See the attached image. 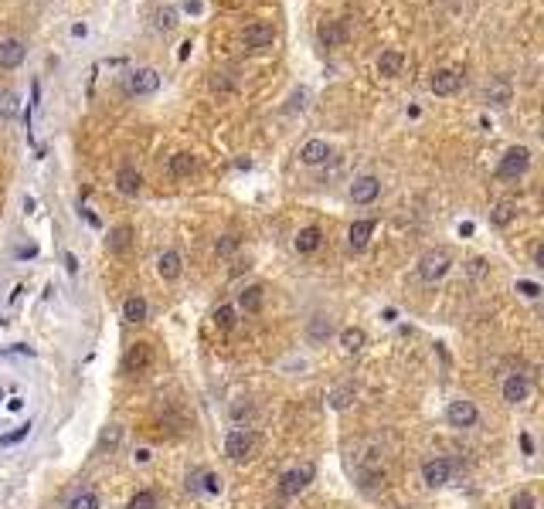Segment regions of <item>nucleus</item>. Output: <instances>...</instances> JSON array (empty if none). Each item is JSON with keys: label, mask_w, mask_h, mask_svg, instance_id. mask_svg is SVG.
<instances>
[{"label": "nucleus", "mask_w": 544, "mask_h": 509, "mask_svg": "<svg viewBox=\"0 0 544 509\" xmlns=\"http://www.w3.org/2000/svg\"><path fill=\"white\" fill-rule=\"evenodd\" d=\"M24 54H27V48H24L21 38H3V41H0V68H3V72L21 68V65H24Z\"/></svg>", "instance_id": "9b49d317"}, {"label": "nucleus", "mask_w": 544, "mask_h": 509, "mask_svg": "<svg viewBox=\"0 0 544 509\" xmlns=\"http://www.w3.org/2000/svg\"><path fill=\"white\" fill-rule=\"evenodd\" d=\"M211 323H214V330H221V333L235 330V323H238V309H235L232 303L218 305V309L211 312Z\"/></svg>", "instance_id": "c756f323"}, {"label": "nucleus", "mask_w": 544, "mask_h": 509, "mask_svg": "<svg viewBox=\"0 0 544 509\" xmlns=\"http://www.w3.org/2000/svg\"><path fill=\"white\" fill-rule=\"evenodd\" d=\"M194 170H198V160L191 153H174L170 156V177L174 180H187Z\"/></svg>", "instance_id": "c85d7f7f"}, {"label": "nucleus", "mask_w": 544, "mask_h": 509, "mask_svg": "<svg viewBox=\"0 0 544 509\" xmlns=\"http://www.w3.org/2000/svg\"><path fill=\"white\" fill-rule=\"evenodd\" d=\"M483 96H487V102H490V105L503 109V105L510 102V96H514V92H510V82H507V78H493L490 85H487V92H483Z\"/></svg>", "instance_id": "cd10ccee"}, {"label": "nucleus", "mask_w": 544, "mask_h": 509, "mask_svg": "<svg viewBox=\"0 0 544 509\" xmlns=\"http://www.w3.org/2000/svg\"><path fill=\"white\" fill-rule=\"evenodd\" d=\"M119 441H123V428L119 425H109L99 434V448H119Z\"/></svg>", "instance_id": "c9c22d12"}, {"label": "nucleus", "mask_w": 544, "mask_h": 509, "mask_svg": "<svg viewBox=\"0 0 544 509\" xmlns=\"http://www.w3.org/2000/svg\"><path fill=\"white\" fill-rule=\"evenodd\" d=\"M402 65H405V54H402V51L388 48V51L378 54V75H385V78L402 75Z\"/></svg>", "instance_id": "5701e85b"}, {"label": "nucleus", "mask_w": 544, "mask_h": 509, "mask_svg": "<svg viewBox=\"0 0 544 509\" xmlns=\"http://www.w3.org/2000/svg\"><path fill=\"white\" fill-rule=\"evenodd\" d=\"M316 38H320L323 48H340L351 38V24L347 21H327V24L316 27Z\"/></svg>", "instance_id": "4468645a"}, {"label": "nucleus", "mask_w": 544, "mask_h": 509, "mask_svg": "<svg viewBox=\"0 0 544 509\" xmlns=\"http://www.w3.org/2000/svg\"><path fill=\"white\" fill-rule=\"evenodd\" d=\"M460 85H463V75L453 72V68H436V72L429 75V89H432L436 96H456Z\"/></svg>", "instance_id": "f8f14e48"}, {"label": "nucleus", "mask_w": 544, "mask_h": 509, "mask_svg": "<svg viewBox=\"0 0 544 509\" xmlns=\"http://www.w3.org/2000/svg\"><path fill=\"white\" fill-rule=\"evenodd\" d=\"M313 476H316V469H313L310 462H307V465H293V469H286L283 476H279V496H283V499L300 496V492L313 483Z\"/></svg>", "instance_id": "39448f33"}, {"label": "nucleus", "mask_w": 544, "mask_h": 509, "mask_svg": "<svg viewBox=\"0 0 544 509\" xmlns=\"http://www.w3.org/2000/svg\"><path fill=\"white\" fill-rule=\"evenodd\" d=\"M184 272V254L177 248H167V252H160L156 258V275L163 282H177Z\"/></svg>", "instance_id": "ddd939ff"}, {"label": "nucleus", "mask_w": 544, "mask_h": 509, "mask_svg": "<svg viewBox=\"0 0 544 509\" xmlns=\"http://www.w3.org/2000/svg\"><path fill=\"white\" fill-rule=\"evenodd\" d=\"M517 292L524 296V299H538V296H541V285H538V282L520 279V282H517Z\"/></svg>", "instance_id": "58836bf2"}, {"label": "nucleus", "mask_w": 544, "mask_h": 509, "mask_svg": "<svg viewBox=\"0 0 544 509\" xmlns=\"http://www.w3.org/2000/svg\"><path fill=\"white\" fill-rule=\"evenodd\" d=\"M116 190H119L123 197H136V194L143 190L140 170H136V167H119V170H116Z\"/></svg>", "instance_id": "a211bd4d"}, {"label": "nucleus", "mask_w": 544, "mask_h": 509, "mask_svg": "<svg viewBox=\"0 0 544 509\" xmlns=\"http://www.w3.org/2000/svg\"><path fill=\"white\" fill-rule=\"evenodd\" d=\"M174 27H177V7H156L154 10V31L167 34V31H174Z\"/></svg>", "instance_id": "7c9ffc66"}, {"label": "nucleus", "mask_w": 544, "mask_h": 509, "mask_svg": "<svg viewBox=\"0 0 544 509\" xmlns=\"http://www.w3.org/2000/svg\"><path fill=\"white\" fill-rule=\"evenodd\" d=\"M381 197V180L374 177V174H364V177H358L354 183H351V201L354 204H374Z\"/></svg>", "instance_id": "9d476101"}, {"label": "nucleus", "mask_w": 544, "mask_h": 509, "mask_svg": "<svg viewBox=\"0 0 544 509\" xmlns=\"http://www.w3.org/2000/svg\"><path fill=\"white\" fill-rule=\"evenodd\" d=\"M65 268H68V272H75L78 265H75V254H65Z\"/></svg>", "instance_id": "de8ad7c7"}, {"label": "nucleus", "mask_w": 544, "mask_h": 509, "mask_svg": "<svg viewBox=\"0 0 544 509\" xmlns=\"http://www.w3.org/2000/svg\"><path fill=\"white\" fill-rule=\"evenodd\" d=\"M184 10H187V14H201V0H187Z\"/></svg>", "instance_id": "a18cd8bd"}, {"label": "nucleus", "mask_w": 544, "mask_h": 509, "mask_svg": "<svg viewBox=\"0 0 544 509\" xmlns=\"http://www.w3.org/2000/svg\"><path fill=\"white\" fill-rule=\"evenodd\" d=\"M252 452H256V432L252 428H232L225 438V455L232 462H245V458H252Z\"/></svg>", "instance_id": "423d86ee"}, {"label": "nucleus", "mask_w": 544, "mask_h": 509, "mask_svg": "<svg viewBox=\"0 0 544 509\" xmlns=\"http://www.w3.org/2000/svg\"><path fill=\"white\" fill-rule=\"evenodd\" d=\"M27 428H31V425H24V428H21V432L7 434V438H0V445H7V441H21V438H24V434H27Z\"/></svg>", "instance_id": "79ce46f5"}, {"label": "nucleus", "mask_w": 544, "mask_h": 509, "mask_svg": "<svg viewBox=\"0 0 544 509\" xmlns=\"http://www.w3.org/2000/svg\"><path fill=\"white\" fill-rule=\"evenodd\" d=\"M238 245H242V238H238V234H221V241L214 245V252L221 254V258H228L232 252H238Z\"/></svg>", "instance_id": "e433bc0d"}, {"label": "nucleus", "mask_w": 544, "mask_h": 509, "mask_svg": "<svg viewBox=\"0 0 544 509\" xmlns=\"http://www.w3.org/2000/svg\"><path fill=\"white\" fill-rule=\"evenodd\" d=\"M320 245H323V231L316 228V225L300 228V231H296V238H293V248H296L300 254H313Z\"/></svg>", "instance_id": "6ab92c4d"}, {"label": "nucleus", "mask_w": 544, "mask_h": 509, "mask_svg": "<svg viewBox=\"0 0 544 509\" xmlns=\"http://www.w3.org/2000/svg\"><path fill=\"white\" fill-rule=\"evenodd\" d=\"M154 363H156L154 347L147 340H140V343H133L130 350L123 354V374L126 377H147L154 370Z\"/></svg>", "instance_id": "f257e3e1"}, {"label": "nucleus", "mask_w": 544, "mask_h": 509, "mask_svg": "<svg viewBox=\"0 0 544 509\" xmlns=\"http://www.w3.org/2000/svg\"><path fill=\"white\" fill-rule=\"evenodd\" d=\"M327 160H330V143L327 139H307L300 146V163H307V167H320Z\"/></svg>", "instance_id": "f3484780"}, {"label": "nucleus", "mask_w": 544, "mask_h": 509, "mask_svg": "<svg viewBox=\"0 0 544 509\" xmlns=\"http://www.w3.org/2000/svg\"><path fill=\"white\" fill-rule=\"evenodd\" d=\"M130 245H133V228H130V225H119V228H112V231H109V238H105V248H109L112 254L130 252Z\"/></svg>", "instance_id": "a878e982"}, {"label": "nucleus", "mask_w": 544, "mask_h": 509, "mask_svg": "<svg viewBox=\"0 0 544 509\" xmlns=\"http://www.w3.org/2000/svg\"><path fill=\"white\" fill-rule=\"evenodd\" d=\"M527 167H531V150L527 146H507L503 156H500V163H497V177L517 180L527 174Z\"/></svg>", "instance_id": "20e7f679"}, {"label": "nucleus", "mask_w": 544, "mask_h": 509, "mask_svg": "<svg viewBox=\"0 0 544 509\" xmlns=\"http://www.w3.org/2000/svg\"><path fill=\"white\" fill-rule=\"evenodd\" d=\"M449 476H453V462H449V458L436 455V458H425V462H422V483L425 485L439 489V485L449 483Z\"/></svg>", "instance_id": "1a4fd4ad"}, {"label": "nucleus", "mask_w": 544, "mask_h": 509, "mask_svg": "<svg viewBox=\"0 0 544 509\" xmlns=\"http://www.w3.org/2000/svg\"><path fill=\"white\" fill-rule=\"evenodd\" d=\"M500 394H503V401L507 404H524L527 401V394H531V381H527V374H507V381L500 387Z\"/></svg>", "instance_id": "2eb2a0df"}, {"label": "nucleus", "mask_w": 544, "mask_h": 509, "mask_svg": "<svg viewBox=\"0 0 544 509\" xmlns=\"http://www.w3.org/2000/svg\"><path fill=\"white\" fill-rule=\"evenodd\" d=\"M123 89H126V96H136V99L156 96L160 92V72L156 68H133L123 78Z\"/></svg>", "instance_id": "7ed1b4c3"}, {"label": "nucleus", "mask_w": 544, "mask_h": 509, "mask_svg": "<svg viewBox=\"0 0 544 509\" xmlns=\"http://www.w3.org/2000/svg\"><path fill=\"white\" fill-rule=\"evenodd\" d=\"M126 509H156V492L154 489H136L130 496Z\"/></svg>", "instance_id": "f704fd0d"}, {"label": "nucleus", "mask_w": 544, "mask_h": 509, "mask_svg": "<svg viewBox=\"0 0 544 509\" xmlns=\"http://www.w3.org/2000/svg\"><path fill=\"white\" fill-rule=\"evenodd\" d=\"M68 509H103V506H99V496L92 489H78L75 496L68 499Z\"/></svg>", "instance_id": "72a5a7b5"}, {"label": "nucleus", "mask_w": 544, "mask_h": 509, "mask_svg": "<svg viewBox=\"0 0 544 509\" xmlns=\"http://www.w3.org/2000/svg\"><path fill=\"white\" fill-rule=\"evenodd\" d=\"M147 316H150V305H147L143 296H136V292H133V296L123 299V319H126V323H143Z\"/></svg>", "instance_id": "b1692460"}, {"label": "nucleus", "mask_w": 544, "mask_h": 509, "mask_svg": "<svg viewBox=\"0 0 544 509\" xmlns=\"http://www.w3.org/2000/svg\"><path fill=\"white\" fill-rule=\"evenodd\" d=\"M330 336H334V319H330V316H313L310 323H307V340H310V343L320 347V343H327Z\"/></svg>", "instance_id": "4be33fe9"}, {"label": "nucleus", "mask_w": 544, "mask_h": 509, "mask_svg": "<svg viewBox=\"0 0 544 509\" xmlns=\"http://www.w3.org/2000/svg\"><path fill=\"white\" fill-rule=\"evenodd\" d=\"M17 109H21V96L14 89H3L0 92V119H14Z\"/></svg>", "instance_id": "2f4dec72"}, {"label": "nucleus", "mask_w": 544, "mask_h": 509, "mask_svg": "<svg viewBox=\"0 0 544 509\" xmlns=\"http://www.w3.org/2000/svg\"><path fill=\"white\" fill-rule=\"evenodd\" d=\"M510 509H538V499H534L527 489H520L517 496L510 499Z\"/></svg>", "instance_id": "4c0bfd02"}, {"label": "nucleus", "mask_w": 544, "mask_h": 509, "mask_svg": "<svg viewBox=\"0 0 544 509\" xmlns=\"http://www.w3.org/2000/svg\"><path fill=\"white\" fill-rule=\"evenodd\" d=\"M187 489L191 492H207V496H218L221 492V479L207 469H198L194 476H187Z\"/></svg>", "instance_id": "aec40b11"}, {"label": "nucleus", "mask_w": 544, "mask_h": 509, "mask_svg": "<svg viewBox=\"0 0 544 509\" xmlns=\"http://www.w3.org/2000/svg\"><path fill=\"white\" fill-rule=\"evenodd\" d=\"M85 34H89V27H85V24H75V27H72V38H85Z\"/></svg>", "instance_id": "49530a36"}, {"label": "nucleus", "mask_w": 544, "mask_h": 509, "mask_svg": "<svg viewBox=\"0 0 544 509\" xmlns=\"http://www.w3.org/2000/svg\"><path fill=\"white\" fill-rule=\"evenodd\" d=\"M446 421H449L453 428H476L480 411H476L473 401H466V397H456V401H449V407H446Z\"/></svg>", "instance_id": "0eeeda50"}, {"label": "nucleus", "mask_w": 544, "mask_h": 509, "mask_svg": "<svg viewBox=\"0 0 544 509\" xmlns=\"http://www.w3.org/2000/svg\"><path fill=\"white\" fill-rule=\"evenodd\" d=\"M378 228V221H371V218H361V221H354L351 228H347V248L358 254L367 248V241H371V234Z\"/></svg>", "instance_id": "dca6fc26"}, {"label": "nucleus", "mask_w": 544, "mask_h": 509, "mask_svg": "<svg viewBox=\"0 0 544 509\" xmlns=\"http://www.w3.org/2000/svg\"><path fill=\"white\" fill-rule=\"evenodd\" d=\"M262 303H265V289L262 285H245L238 292V305L235 309H242V312H262Z\"/></svg>", "instance_id": "412c9836"}, {"label": "nucleus", "mask_w": 544, "mask_h": 509, "mask_svg": "<svg viewBox=\"0 0 544 509\" xmlns=\"http://www.w3.org/2000/svg\"><path fill=\"white\" fill-rule=\"evenodd\" d=\"M520 448H524V455H531V452H534V441H531V434H520Z\"/></svg>", "instance_id": "37998d69"}, {"label": "nucleus", "mask_w": 544, "mask_h": 509, "mask_svg": "<svg viewBox=\"0 0 544 509\" xmlns=\"http://www.w3.org/2000/svg\"><path fill=\"white\" fill-rule=\"evenodd\" d=\"M514 221H517V204H514V201L493 204V211H490V225H493V228H507V225H514Z\"/></svg>", "instance_id": "bb28decb"}, {"label": "nucleus", "mask_w": 544, "mask_h": 509, "mask_svg": "<svg viewBox=\"0 0 544 509\" xmlns=\"http://www.w3.org/2000/svg\"><path fill=\"white\" fill-rule=\"evenodd\" d=\"M534 268H544V245L534 248Z\"/></svg>", "instance_id": "c03bdc74"}, {"label": "nucleus", "mask_w": 544, "mask_h": 509, "mask_svg": "<svg viewBox=\"0 0 544 509\" xmlns=\"http://www.w3.org/2000/svg\"><path fill=\"white\" fill-rule=\"evenodd\" d=\"M272 41H276V27L265 24V21H256V24H249L242 31L245 51H265V48H272Z\"/></svg>", "instance_id": "6e6552de"}, {"label": "nucleus", "mask_w": 544, "mask_h": 509, "mask_svg": "<svg viewBox=\"0 0 544 509\" xmlns=\"http://www.w3.org/2000/svg\"><path fill=\"white\" fill-rule=\"evenodd\" d=\"M351 397H354V387H340L337 394H334V401H330V404L337 407V411H344V407L351 404Z\"/></svg>", "instance_id": "ea45409f"}, {"label": "nucleus", "mask_w": 544, "mask_h": 509, "mask_svg": "<svg viewBox=\"0 0 544 509\" xmlns=\"http://www.w3.org/2000/svg\"><path fill=\"white\" fill-rule=\"evenodd\" d=\"M307 99H310V92L300 85V89H293L289 92V99H286V105H283V112L286 116H296V112H303L307 109Z\"/></svg>", "instance_id": "473e14b6"}, {"label": "nucleus", "mask_w": 544, "mask_h": 509, "mask_svg": "<svg viewBox=\"0 0 544 509\" xmlns=\"http://www.w3.org/2000/svg\"><path fill=\"white\" fill-rule=\"evenodd\" d=\"M364 347H367V333H364L361 326L340 330V350H344V354H361Z\"/></svg>", "instance_id": "393cba45"}, {"label": "nucleus", "mask_w": 544, "mask_h": 509, "mask_svg": "<svg viewBox=\"0 0 544 509\" xmlns=\"http://www.w3.org/2000/svg\"><path fill=\"white\" fill-rule=\"evenodd\" d=\"M469 272H473V275H483V272H487V261H483V258H473V261H469Z\"/></svg>", "instance_id": "a19ab883"}, {"label": "nucleus", "mask_w": 544, "mask_h": 509, "mask_svg": "<svg viewBox=\"0 0 544 509\" xmlns=\"http://www.w3.org/2000/svg\"><path fill=\"white\" fill-rule=\"evenodd\" d=\"M449 268H453V258H449V252L446 248H429V252L418 258V279L422 282H439L449 275Z\"/></svg>", "instance_id": "f03ea898"}]
</instances>
